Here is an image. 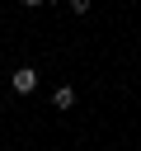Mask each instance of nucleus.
I'll return each instance as SVG.
<instances>
[{
    "mask_svg": "<svg viewBox=\"0 0 141 151\" xmlns=\"http://www.w3.org/2000/svg\"><path fill=\"white\" fill-rule=\"evenodd\" d=\"M9 85H14L19 94H33V85H38V71H33V66H19V71L9 76Z\"/></svg>",
    "mask_w": 141,
    "mask_h": 151,
    "instance_id": "nucleus-1",
    "label": "nucleus"
},
{
    "mask_svg": "<svg viewBox=\"0 0 141 151\" xmlns=\"http://www.w3.org/2000/svg\"><path fill=\"white\" fill-rule=\"evenodd\" d=\"M24 5H28V9H38V5H42V0H24Z\"/></svg>",
    "mask_w": 141,
    "mask_h": 151,
    "instance_id": "nucleus-4",
    "label": "nucleus"
},
{
    "mask_svg": "<svg viewBox=\"0 0 141 151\" xmlns=\"http://www.w3.org/2000/svg\"><path fill=\"white\" fill-rule=\"evenodd\" d=\"M52 104H56V109H70V104H75V90H70V85H61V90L52 94Z\"/></svg>",
    "mask_w": 141,
    "mask_h": 151,
    "instance_id": "nucleus-2",
    "label": "nucleus"
},
{
    "mask_svg": "<svg viewBox=\"0 0 141 151\" xmlns=\"http://www.w3.org/2000/svg\"><path fill=\"white\" fill-rule=\"evenodd\" d=\"M0 113H5V109H0Z\"/></svg>",
    "mask_w": 141,
    "mask_h": 151,
    "instance_id": "nucleus-5",
    "label": "nucleus"
},
{
    "mask_svg": "<svg viewBox=\"0 0 141 151\" xmlns=\"http://www.w3.org/2000/svg\"><path fill=\"white\" fill-rule=\"evenodd\" d=\"M89 5H94V0H70V14H85Z\"/></svg>",
    "mask_w": 141,
    "mask_h": 151,
    "instance_id": "nucleus-3",
    "label": "nucleus"
}]
</instances>
